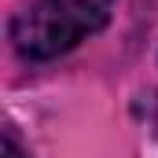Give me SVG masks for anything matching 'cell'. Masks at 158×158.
Returning <instances> with one entry per match:
<instances>
[{
  "mask_svg": "<svg viewBox=\"0 0 158 158\" xmlns=\"http://www.w3.org/2000/svg\"><path fill=\"white\" fill-rule=\"evenodd\" d=\"M110 19V0H37L11 19V44L26 59H55Z\"/></svg>",
  "mask_w": 158,
  "mask_h": 158,
  "instance_id": "6da1fadb",
  "label": "cell"
},
{
  "mask_svg": "<svg viewBox=\"0 0 158 158\" xmlns=\"http://www.w3.org/2000/svg\"><path fill=\"white\" fill-rule=\"evenodd\" d=\"M0 158H26V155H22V147H19L11 136H4V143H0Z\"/></svg>",
  "mask_w": 158,
  "mask_h": 158,
  "instance_id": "7a4b0ae2",
  "label": "cell"
}]
</instances>
